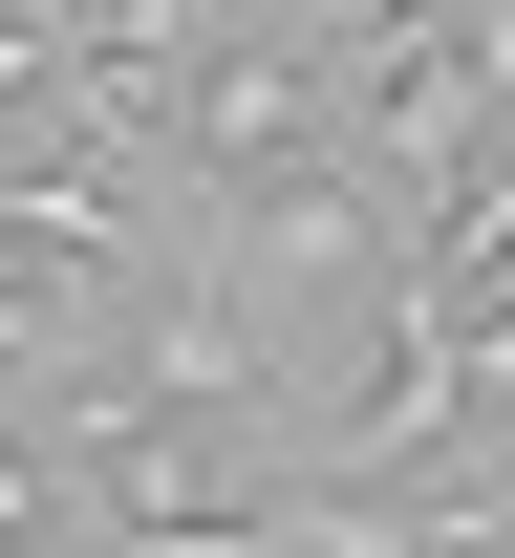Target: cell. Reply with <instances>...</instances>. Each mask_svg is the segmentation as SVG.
Returning <instances> with one entry per match:
<instances>
[{
	"label": "cell",
	"instance_id": "cell-1",
	"mask_svg": "<svg viewBox=\"0 0 515 558\" xmlns=\"http://www.w3.org/2000/svg\"><path fill=\"white\" fill-rule=\"evenodd\" d=\"M0 558H86V494L44 451V409H0Z\"/></svg>",
	"mask_w": 515,
	"mask_h": 558
}]
</instances>
